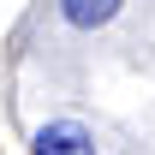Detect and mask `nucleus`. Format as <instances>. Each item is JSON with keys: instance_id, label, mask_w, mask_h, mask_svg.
<instances>
[{"instance_id": "1", "label": "nucleus", "mask_w": 155, "mask_h": 155, "mask_svg": "<svg viewBox=\"0 0 155 155\" xmlns=\"http://www.w3.org/2000/svg\"><path fill=\"white\" fill-rule=\"evenodd\" d=\"M30 149L36 155H96V137L84 131L78 119H48V125H36Z\"/></svg>"}, {"instance_id": "2", "label": "nucleus", "mask_w": 155, "mask_h": 155, "mask_svg": "<svg viewBox=\"0 0 155 155\" xmlns=\"http://www.w3.org/2000/svg\"><path fill=\"white\" fill-rule=\"evenodd\" d=\"M119 6H125V0H60V18L72 24V30H101Z\"/></svg>"}]
</instances>
